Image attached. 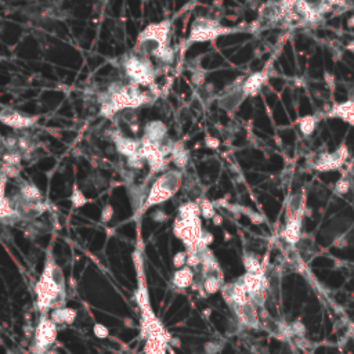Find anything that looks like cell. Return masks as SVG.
Wrapping results in <instances>:
<instances>
[{
	"label": "cell",
	"instance_id": "18",
	"mask_svg": "<svg viewBox=\"0 0 354 354\" xmlns=\"http://www.w3.org/2000/svg\"><path fill=\"white\" fill-rule=\"evenodd\" d=\"M298 124H299V130L302 132V134L309 137V136H311V134L314 133V130H316L317 118L316 116H313V115H306V116H302V118L298 121Z\"/></svg>",
	"mask_w": 354,
	"mask_h": 354
},
{
	"label": "cell",
	"instance_id": "30",
	"mask_svg": "<svg viewBox=\"0 0 354 354\" xmlns=\"http://www.w3.org/2000/svg\"><path fill=\"white\" fill-rule=\"evenodd\" d=\"M206 145L209 147V148H217L219 145H220V143H219V140L215 139V137H206Z\"/></svg>",
	"mask_w": 354,
	"mask_h": 354
},
{
	"label": "cell",
	"instance_id": "6",
	"mask_svg": "<svg viewBox=\"0 0 354 354\" xmlns=\"http://www.w3.org/2000/svg\"><path fill=\"white\" fill-rule=\"evenodd\" d=\"M349 156V151L346 145H340L338 150L335 151L333 154H322L318 161L314 165L317 170L320 172H329V170H336L340 169V166L343 165L344 161Z\"/></svg>",
	"mask_w": 354,
	"mask_h": 354
},
{
	"label": "cell",
	"instance_id": "25",
	"mask_svg": "<svg viewBox=\"0 0 354 354\" xmlns=\"http://www.w3.org/2000/svg\"><path fill=\"white\" fill-rule=\"evenodd\" d=\"M187 252L184 251V252H179L174 255V258H173V264H174V267L177 268H182L184 267V266H187Z\"/></svg>",
	"mask_w": 354,
	"mask_h": 354
},
{
	"label": "cell",
	"instance_id": "3",
	"mask_svg": "<svg viewBox=\"0 0 354 354\" xmlns=\"http://www.w3.org/2000/svg\"><path fill=\"white\" fill-rule=\"evenodd\" d=\"M126 75L134 85H150L155 78V70L150 60L143 55H129L124 61Z\"/></svg>",
	"mask_w": 354,
	"mask_h": 354
},
{
	"label": "cell",
	"instance_id": "29",
	"mask_svg": "<svg viewBox=\"0 0 354 354\" xmlns=\"http://www.w3.org/2000/svg\"><path fill=\"white\" fill-rule=\"evenodd\" d=\"M205 72L204 71H197V72H194V76H193V81L197 83V85H202L205 81Z\"/></svg>",
	"mask_w": 354,
	"mask_h": 354
},
{
	"label": "cell",
	"instance_id": "13",
	"mask_svg": "<svg viewBox=\"0 0 354 354\" xmlns=\"http://www.w3.org/2000/svg\"><path fill=\"white\" fill-rule=\"evenodd\" d=\"M194 282V273L193 268L190 266H184V267L179 268L174 275H173L172 284L176 286V288H180V289H184V288H188L191 286Z\"/></svg>",
	"mask_w": 354,
	"mask_h": 354
},
{
	"label": "cell",
	"instance_id": "33",
	"mask_svg": "<svg viewBox=\"0 0 354 354\" xmlns=\"http://www.w3.org/2000/svg\"><path fill=\"white\" fill-rule=\"evenodd\" d=\"M347 27L354 28V16L349 17V20H347Z\"/></svg>",
	"mask_w": 354,
	"mask_h": 354
},
{
	"label": "cell",
	"instance_id": "12",
	"mask_svg": "<svg viewBox=\"0 0 354 354\" xmlns=\"http://www.w3.org/2000/svg\"><path fill=\"white\" fill-rule=\"evenodd\" d=\"M267 79V76L264 72H258L255 75L249 76L245 83L242 85V91L245 96H256L260 90V87L263 86L264 81Z\"/></svg>",
	"mask_w": 354,
	"mask_h": 354
},
{
	"label": "cell",
	"instance_id": "26",
	"mask_svg": "<svg viewBox=\"0 0 354 354\" xmlns=\"http://www.w3.org/2000/svg\"><path fill=\"white\" fill-rule=\"evenodd\" d=\"M94 335H96L97 338H107L108 328L104 327L102 324H96V325H94Z\"/></svg>",
	"mask_w": 354,
	"mask_h": 354
},
{
	"label": "cell",
	"instance_id": "28",
	"mask_svg": "<svg viewBox=\"0 0 354 354\" xmlns=\"http://www.w3.org/2000/svg\"><path fill=\"white\" fill-rule=\"evenodd\" d=\"M7 179L5 173L0 172V198H5V191H6V184H7Z\"/></svg>",
	"mask_w": 354,
	"mask_h": 354
},
{
	"label": "cell",
	"instance_id": "1",
	"mask_svg": "<svg viewBox=\"0 0 354 354\" xmlns=\"http://www.w3.org/2000/svg\"><path fill=\"white\" fill-rule=\"evenodd\" d=\"M36 299L42 314L47 311L64 307L65 303V277L63 270L53 259L48 258L44 270L36 284Z\"/></svg>",
	"mask_w": 354,
	"mask_h": 354
},
{
	"label": "cell",
	"instance_id": "10",
	"mask_svg": "<svg viewBox=\"0 0 354 354\" xmlns=\"http://www.w3.org/2000/svg\"><path fill=\"white\" fill-rule=\"evenodd\" d=\"M113 141H115V145H116V150L126 158L139 154L140 147H141V140L128 139L121 133L113 134Z\"/></svg>",
	"mask_w": 354,
	"mask_h": 354
},
{
	"label": "cell",
	"instance_id": "20",
	"mask_svg": "<svg viewBox=\"0 0 354 354\" xmlns=\"http://www.w3.org/2000/svg\"><path fill=\"white\" fill-rule=\"evenodd\" d=\"M244 266L247 268V273L264 274L263 266L260 264L258 258L255 255H252V253H248V255L244 256Z\"/></svg>",
	"mask_w": 354,
	"mask_h": 354
},
{
	"label": "cell",
	"instance_id": "23",
	"mask_svg": "<svg viewBox=\"0 0 354 354\" xmlns=\"http://www.w3.org/2000/svg\"><path fill=\"white\" fill-rule=\"evenodd\" d=\"M349 191L350 180L349 179H346V177H342V179L336 183V186H335V193L338 194V195H344V194H347Z\"/></svg>",
	"mask_w": 354,
	"mask_h": 354
},
{
	"label": "cell",
	"instance_id": "24",
	"mask_svg": "<svg viewBox=\"0 0 354 354\" xmlns=\"http://www.w3.org/2000/svg\"><path fill=\"white\" fill-rule=\"evenodd\" d=\"M71 201H72V204L75 205L76 208H79V206H82V205L86 204V198H85V195L82 194V191L78 187L74 188V193H72Z\"/></svg>",
	"mask_w": 354,
	"mask_h": 354
},
{
	"label": "cell",
	"instance_id": "32",
	"mask_svg": "<svg viewBox=\"0 0 354 354\" xmlns=\"http://www.w3.org/2000/svg\"><path fill=\"white\" fill-rule=\"evenodd\" d=\"M325 79H327L328 86L329 87L335 86V83H333V82H335V79H333V76L331 75V74H325Z\"/></svg>",
	"mask_w": 354,
	"mask_h": 354
},
{
	"label": "cell",
	"instance_id": "8",
	"mask_svg": "<svg viewBox=\"0 0 354 354\" xmlns=\"http://www.w3.org/2000/svg\"><path fill=\"white\" fill-rule=\"evenodd\" d=\"M169 32H170V21L158 22V24H152L145 28L144 31L140 33L139 40H152L162 46H166Z\"/></svg>",
	"mask_w": 354,
	"mask_h": 354
},
{
	"label": "cell",
	"instance_id": "22",
	"mask_svg": "<svg viewBox=\"0 0 354 354\" xmlns=\"http://www.w3.org/2000/svg\"><path fill=\"white\" fill-rule=\"evenodd\" d=\"M199 208H201V215L204 216L205 219H213L216 216L215 205L208 199H202L201 204H199Z\"/></svg>",
	"mask_w": 354,
	"mask_h": 354
},
{
	"label": "cell",
	"instance_id": "7",
	"mask_svg": "<svg viewBox=\"0 0 354 354\" xmlns=\"http://www.w3.org/2000/svg\"><path fill=\"white\" fill-rule=\"evenodd\" d=\"M36 121H38V118L27 115V113H22L20 111H16V109H11V108H5L0 112V122L3 125L10 126V128H14V129L31 128V126L36 124Z\"/></svg>",
	"mask_w": 354,
	"mask_h": 354
},
{
	"label": "cell",
	"instance_id": "27",
	"mask_svg": "<svg viewBox=\"0 0 354 354\" xmlns=\"http://www.w3.org/2000/svg\"><path fill=\"white\" fill-rule=\"evenodd\" d=\"M112 215H113V209L112 206H109V205H107L104 209H102V213H101V221H104V223H107V221H109L111 219H112Z\"/></svg>",
	"mask_w": 354,
	"mask_h": 354
},
{
	"label": "cell",
	"instance_id": "14",
	"mask_svg": "<svg viewBox=\"0 0 354 354\" xmlns=\"http://www.w3.org/2000/svg\"><path fill=\"white\" fill-rule=\"evenodd\" d=\"M329 115L331 116H338V118L343 119L344 122L354 126V101L350 100V101L335 105Z\"/></svg>",
	"mask_w": 354,
	"mask_h": 354
},
{
	"label": "cell",
	"instance_id": "11",
	"mask_svg": "<svg viewBox=\"0 0 354 354\" xmlns=\"http://www.w3.org/2000/svg\"><path fill=\"white\" fill-rule=\"evenodd\" d=\"M232 89V87H231ZM245 94H244V91H242V86L240 87V89H237V87H234L232 90L227 91L225 94H223V96L220 97V105L224 109H227V111H234L240 104H241V101L245 98Z\"/></svg>",
	"mask_w": 354,
	"mask_h": 354
},
{
	"label": "cell",
	"instance_id": "9",
	"mask_svg": "<svg viewBox=\"0 0 354 354\" xmlns=\"http://www.w3.org/2000/svg\"><path fill=\"white\" fill-rule=\"evenodd\" d=\"M167 128L161 121H152L150 124L145 125L144 128V137L143 140L151 144H155L161 147L165 140H166Z\"/></svg>",
	"mask_w": 354,
	"mask_h": 354
},
{
	"label": "cell",
	"instance_id": "15",
	"mask_svg": "<svg viewBox=\"0 0 354 354\" xmlns=\"http://www.w3.org/2000/svg\"><path fill=\"white\" fill-rule=\"evenodd\" d=\"M50 318L57 325H60V324H72L76 318V310L68 309V307H58V309H54L51 311Z\"/></svg>",
	"mask_w": 354,
	"mask_h": 354
},
{
	"label": "cell",
	"instance_id": "17",
	"mask_svg": "<svg viewBox=\"0 0 354 354\" xmlns=\"http://www.w3.org/2000/svg\"><path fill=\"white\" fill-rule=\"evenodd\" d=\"M20 194H21L22 198L31 201V202L42 201V194L39 191V188L31 183H22L21 187H20Z\"/></svg>",
	"mask_w": 354,
	"mask_h": 354
},
{
	"label": "cell",
	"instance_id": "34",
	"mask_svg": "<svg viewBox=\"0 0 354 354\" xmlns=\"http://www.w3.org/2000/svg\"><path fill=\"white\" fill-rule=\"evenodd\" d=\"M213 221H215V224H221V217L219 215H216L215 217H213Z\"/></svg>",
	"mask_w": 354,
	"mask_h": 354
},
{
	"label": "cell",
	"instance_id": "16",
	"mask_svg": "<svg viewBox=\"0 0 354 354\" xmlns=\"http://www.w3.org/2000/svg\"><path fill=\"white\" fill-rule=\"evenodd\" d=\"M170 155H172L173 163H174L177 167L183 169V167L187 166L188 159H190V154H188V151L183 147L182 143H176V144L173 145V150Z\"/></svg>",
	"mask_w": 354,
	"mask_h": 354
},
{
	"label": "cell",
	"instance_id": "4",
	"mask_svg": "<svg viewBox=\"0 0 354 354\" xmlns=\"http://www.w3.org/2000/svg\"><path fill=\"white\" fill-rule=\"evenodd\" d=\"M57 339V324L47 314H42L33 339L32 354H46Z\"/></svg>",
	"mask_w": 354,
	"mask_h": 354
},
{
	"label": "cell",
	"instance_id": "19",
	"mask_svg": "<svg viewBox=\"0 0 354 354\" xmlns=\"http://www.w3.org/2000/svg\"><path fill=\"white\" fill-rule=\"evenodd\" d=\"M199 215H201L199 204H194V202L184 204L179 210L180 219H197V217H199Z\"/></svg>",
	"mask_w": 354,
	"mask_h": 354
},
{
	"label": "cell",
	"instance_id": "5",
	"mask_svg": "<svg viewBox=\"0 0 354 354\" xmlns=\"http://www.w3.org/2000/svg\"><path fill=\"white\" fill-rule=\"evenodd\" d=\"M230 31L227 28H223L215 20L199 17L193 24L191 33H190V42H208Z\"/></svg>",
	"mask_w": 354,
	"mask_h": 354
},
{
	"label": "cell",
	"instance_id": "21",
	"mask_svg": "<svg viewBox=\"0 0 354 354\" xmlns=\"http://www.w3.org/2000/svg\"><path fill=\"white\" fill-rule=\"evenodd\" d=\"M223 288V277H210V278H204V289L208 293H216Z\"/></svg>",
	"mask_w": 354,
	"mask_h": 354
},
{
	"label": "cell",
	"instance_id": "31",
	"mask_svg": "<svg viewBox=\"0 0 354 354\" xmlns=\"http://www.w3.org/2000/svg\"><path fill=\"white\" fill-rule=\"evenodd\" d=\"M167 219V216L162 212V210H158V212H155L154 213V220H156V221H163V220H166Z\"/></svg>",
	"mask_w": 354,
	"mask_h": 354
},
{
	"label": "cell",
	"instance_id": "2",
	"mask_svg": "<svg viewBox=\"0 0 354 354\" xmlns=\"http://www.w3.org/2000/svg\"><path fill=\"white\" fill-rule=\"evenodd\" d=\"M183 174L180 170H167L156 180L150 190V194L145 199L144 208L148 209L151 206H155L165 202L177 193V190L182 186Z\"/></svg>",
	"mask_w": 354,
	"mask_h": 354
}]
</instances>
